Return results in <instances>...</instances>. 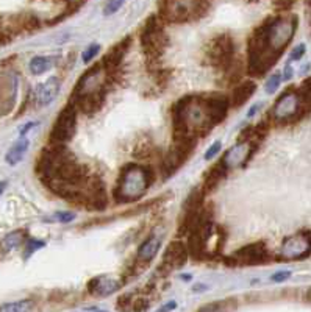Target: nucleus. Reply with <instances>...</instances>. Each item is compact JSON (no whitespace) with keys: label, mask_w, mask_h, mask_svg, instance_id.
Here are the masks:
<instances>
[{"label":"nucleus","mask_w":311,"mask_h":312,"mask_svg":"<svg viewBox=\"0 0 311 312\" xmlns=\"http://www.w3.org/2000/svg\"><path fill=\"white\" fill-rule=\"evenodd\" d=\"M304 237L307 239V242H308V245H310V250H311V231L305 233V236H304Z\"/></svg>","instance_id":"36"},{"label":"nucleus","mask_w":311,"mask_h":312,"mask_svg":"<svg viewBox=\"0 0 311 312\" xmlns=\"http://www.w3.org/2000/svg\"><path fill=\"white\" fill-rule=\"evenodd\" d=\"M283 252L286 258L289 259H300V258H305L311 250L305 237H291L285 242Z\"/></svg>","instance_id":"12"},{"label":"nucleus","mask_w":311,"mask_h":312,"mask_svg":"<svg viewBox=\"0 0 311 312\" xmlns=\"http://www.w3.org/2000/svg\"><path fill=\"white\" fill-rule=\"evenodd\" d=\"M55 218H57L58 222H64V223H66V222L74 220L75 215L72 214V212H58V214L55 215Z\"/></svg>","instance_id":"29"},{"label":"nucleus","mask_w":311,"mask_h":312,"mask_svg":"<svg viewBox=\"0 0 311 312\" xmlns=\"http://www.w3.org/2000/svg\"><path fill=\"white\" fill-rule=\"evenodd\" d=\"M225 169L227 165L224 162H219L217 165H214V167H211V170L206 173V178H205V184H203L205 192L213 191L214 187L222 181V178L225 176Z\"/></svg>","instance_id":"16"},{"label":"nucleus","mask_w":311,"mask_h":312,"mask_svg":"<svg viewBox=\"0 0 311 312\" xmlns=\"http://www.w3.org/2000/svg\"><path fill=\"white\" fill-rule=\"evenodd\" d=\"M289 276H291V272H288V270H285V272H277L272 275V281L274 283H282V281L288 279Z\"/></svg>","instance_id":"28"},{"label":"nucleus","mask_w":311,"mask_h":312,"mask_svg":"<svg viewBox=\"0 0 311 312\" xmlns=\"http://www.w3.org/2000/svg\"><path fill=\"white\" fill-rule=\"evenodd\" d=\"M267 259V250L264 244H250L241 250H238L235 255V261L243 265H256Z\"/></svg>","instance_id":"8"},{"label":"nucleus","mask_w":311,"mask_h":312,"mask_svg":"<svg viewBox=\"0 0 311 312\" xmlns=\"http://www.w3.org/2000/svg\"><path fill=\"white\" fill-rule=\"evenodd\" d=\"M60 85H61L60 80L55 78V77H50L44 83L38 85L36 89H35V100L38 102V105H41V106L50 105V103L54 102L58 96Z\"/></svg>","instance_id":"10"},{"label":"nucleus","mask_w":311,"mask_h":312,"mask_svg":"<svg viewBox=\"0 0 311 312\" xmlns=\"http://www.w3.org/2000/svg\"><path fill=\"white\" fill-rule=\"evenodd\" d=\"M24 236H25L24 231H13V233H9L8 236H5L2 244H0V252H2V253L13 252L14 248H17L20 244H22Z\"/></svg>","instance_id":"20"},{"label":"nucleus","mask_w":311,"mask_h":312,"mask_svg":"<svg viewBox=\"0 0 311 312\" xmlns=\"http://www.w3.org/2000/svg\"><path fill=\"white\" fill-rule=\"evenodd\" d=\"M297 94L300 97V102H302L304 111L305 112L311 111V78H308L302 83V86L299 88Z\"/></svg>","instance_id":"21"},{"label":"nucleus","mask_w":311,"mask_h":312,"mask_svg":"<svg viewBox=\"0 0 311 312\" xmlns=\"http://www.w3.org/2000/svg\"><path fill=\"white\" fill-rule=\"evenodd\" d=\"M188 247H186L182 241H174L168 245L166 252L163 255V264L171 268H180L185 265V262L188 261Z\"/></svg>","instance_id":"9"},{"label":"nucleus","mask_w":311,"mask_h":312,"mask_svg":"<svg viewBox=\"0 0 311 312\" xmlns=\"http://www.w3.org/2000/svg\"><path fill=\"white\" fill-rule=\"evenodd\" d=\"M297 20L294 17H277L269 19L267 25V43L275 53H282V50L291 43L296 33Z\"/></svg>","instance_id":"2"},{"label":"nucleus","mask_w":311,"mask_h":312,"mask_svg":"<svg viewBox=\"0 0 311 312\" xmlns=\"http://www.w3.org/2000/svg\"><path fill=\"white\" fill-rule=\"evenodd\" d=\"M233 52H235L233 39L229 35H221L211 41L206 53H208V59L213 66L227 69L232 66Z\"/></svg>","instance_id":"4"},{"label":"nucleus","mask_w":311,"mask_h":312,"mask_svg":"<svg viewBox=\"0 0 311 312\" xmlns=\"http://www.w3.org/2000/svg\"><path fill=\"white\" fill-rule=\"evenodd\" d=\"M205 287L206 286H203V284H197V286H194V292H202V290H205Z\"/></svg>","instance_id":"35"},{"label":"nucleus","mask_w":311,"mask_h":312,"mask_svg":"<svg viewBox=\"0 0 311 312\" xmlns=\"http://www.w3.org/2000/svg\"><path fill=\"white\" fill-rule=\"evenodd\" d=\"M99 50H100V46H99V44H91L85 52H83V56H81L83 62H85V64L91 62L92 59L96 58V55L99 53Z\"/></svg>","instance_id":"23"},{"label":"nucleus","mask_w":311,"mask_h":312,"mask_svg":"<svg viewBox=\"0 0 311 312\" xmlns=\"http://www.w3.org/2000/svg\"><path fill=\"white\" fill-rule=\"evenodd\" d=\"M141 43H142V49L144 53H147V56H160L163 53V50L166 47V35L161 28V25L158 24V19L152 16L146 25L142 28L141 33Z\"/></svg>","instance_id":"3"},{"label":"nucleus","mask_w":311,"mask_h":312,"mask_svg":"<svg viewBox=\"0 0 311 312\" xmlns=\"http://www.w3.org/2000/svg\"><path fill=\"white\" fill-rule=\"evenodd\" d=\"M43 247H46V242L36 241V239H28L27 247H25V258H28L30 255H33L38 248H43Z\"/></svg>","instance_id":"26"},{"label":"nucleus","mask_w":311,"mask_h":312,"mask_svg":"<svg viewBox=\"0 0 311 312\" xmlns=\"http://www.w3.org/2000/svg\"><path fill=\"white\" fill-rule=\"evenodd\" d=\"M280 83H282V75H280V74H274L271 78L266 81V92L267 94L275 92L278 89V86H280Z\"/></svg>","instance_id":"24"},{"label":"nucleus","mask_w":311,"mask_h":312,"mask_svg":"<svg viewBox=\"0 0 311 312\" xmlns=\"http://www.w3.org/2000/svg\"><path fill=\"white\" fill-rule=\"evenodd\" d=\"M283 77H285V80H289V78L293 77V69H291V66H289V64L285 67V74H283Z\"/></svg>","instance_id":"32"},{"label":"nucleus","mask_w":311,"mask_h":312,"mask_svg":"<svg viewBox=\"0 0 311 312\" xmlns=\"http://www.w3.org/2000/svg\"><path fill=\"white\" fill-rule=\"evenodd\" d=\"M304 53H305V46L300 44V46H297L294 49V52L291 53V59H300V58L304 56Z\"/></svg>","instance_id":"30"},{"label":"nucleus","mask_w":311,"mask_h":312,"mask_svg":"<svg viewBox=\"0 0 311 312\" xmlns=\"http://www.w3.org/2000/svg\"><path fill=\"white\" fill-rule=\"evenodd\" d=\"M5 186H6V183H0V195H2V192H3V189H5Z\"/></svg>","instance_id":"37"},{"label":"nucleus","mask_w":311,"mask_h":312,"mask_svg":"<svg viewBox=\"0 0 311 312\" xmlns=\"http://www.w3.org/2000/svg\"><path fill=\"white\" fill-rule=\"evenodd\" d=\"M175 308H177V305H175L174 301H172V303H168L166 306H163L161 311H172V309H175Z\"/></svg>","instance_id":"34"},{"label":"nucleus","mask_w":311,"mask_h":312,"mask_svg":"<svg viewBox=\"0 0 311 312\" xmlns=\"http://www.w3.org/2000/svg\"><path fill=\"white\" fill-rule=\"evenodd\" d=\"M128 44H130V41L127 38L125 41H122V43H119V44H116L115 47H113L107 53L105 59H103V62H108V64H105V66L116 67L118 64H121V61H122L124 55H125V52L128 49Z\"/></svg>","instance_id":"15"},{"label":"nucleus","mask_w":311,"mask_h":312,"mask_svg":"<svg viewBox=\"0 0 311 312\" xmlns=\"http://www.w3.org/2000/svg\"><path fill=\"white\" fill-rule=\"evenodd\" d=\"M27 149H28V139H25L24 136L20 138L11 149L8 150L6 153V162L9 165H16L17 162L22 161V158L25 156L27 153Z\"/></svg>","instance_id":"17"},{"label":"nucleus","mask_w":311,"mask_h":312,"mask_svg":"<svg viewBox=\"0 0 311 312\" xmlns=\"http://www.w3.org/2000/svg\"><path fill=\"white\" fill-rule=\"evenodd\" d=\"M54 62H55V58L52 56H35L30 61V72H32L33 75L46 74L47 70L54 67Z\"/></svg>","instance_id":"19"},{"label":"nucleus","mask_w":311,"mask_h":312,"mask_svg":"<svg viewBox=\"0 0 311 312\" xmlns=\"http://www.w3.org/2000/svg\"><path fill=\"white\" fill-rule=\"evenodd\" d=\"M75 125H77V114L74 106H66L63 111L60 112L57 117L54 128L50 133V139L55 144H63L67 142L75 133Z\"/></svg>","instance_id":"6"},{"label":"nucleus","mask_w":311,"mask_h":312,"mask_svg":"<svg viewBox=\"0 0 311 312\" xmlns=\"http://www.w3.org/2000/svg\"><path fill=\"white\" fill-rule=\"evenodd\" d=\"M300 114H305V111L302 108V102H300L297 91H286L283 96L277 100L275 106L272 109V116L280 122L297 119Z\"/></svg>","instance_id":"5"},{"label":"nucleus","mask_w":311,"mask_h":312,"mask_svg":"<svg viewBox=\"0 0 311 312\" xmlns=\"http://www.w3.org/2000/svg\"><path fill=\"white\" fill-rule=\"evenodd\" d=\"M33 309V305L30 301H14V303H6L0 306V311H8V312H22V311H30Z\"/></svg>","instance_id":"22"},{"label":"nucleus","mask_w":311,"mask_h":312,"mask_svg":"<svg viewBox=\"0 0 311 312\" xmlns=\"http://www.w3.org/2000/svg\"><path fill=\"white\" fill-rule=\"evenodd\" d=\"M35 125H36V122H30V123H27L25 127H24L22 130H20V134H22V136H24V134H25L28 130H32V128L35 127Z\"/></svg>","instance_id":"33"},{"label":"nucleus","mask_w":311,"mask_h":312,"mask_svg":"<svg viewBox=\"0 0 311 312\" xmlns=\"http://www.w3.org/2000/svg\"><path fill=\"white\" fill-rule=\"evenodd\" d=\"M103 103V94L99 89H89L81 92V96L78 99V108L86 112V114H92L99 111V108Z\"/></svg>","instance_id":"11"},{"label":"nucleus","mask_w":311,"mask_h":312,"mask_svg":"<svg viewBox=\"0 0 311 312\" xmlns=\"http://www.w3.org/2000/svg\"><path fill=\"white\" fill-rule=\"evenodd\" d=\"M119 289V283L116 279H111L107 276H100L92 279L89 283V292L92 295H99V297H107L115 294L116 290Z\"/></svg>","instance_id":"13"},{"label":"nucleus","mask_w":311,"mask_h":312,"mask_svg":"<svg viewBox=\"0 0 311 312\" xmlns=\"http://www.w3.org/2000/svg\"><path fill=\"white\" fill-rule=\"evenodd\" d=\"M158 250H160V241H158V237H150V239H147V241L139 247L138 258L141 259L142 262H150L152 259H153L155 256H157Z\"/></svg>","instance_id":"18"},{"label":"nucleus","mask_w":311,"mask_h":312,"mask_svg":"<svg viewBox=\"0 0 311 312\" xmlns=\"http://www.w3.org/2000/svg\"><path fill=\"white\" fill-rule=\"evenodd\" d=\"M293 3H294V0H274V5H275L277 8H282V9L289 8Z\"/></svg>","instance_id":"31"},{"label":"nucleus","mask_w":311,"mask_h":312,"mask_svg":"<svg viewBox=\"0 0 311 312\" xmlns=\"http://www.w3.org/2000/svg\"><path fill=\"white\" fill-rule=\"evenodd\" d=\"M255 89H256V85H255L253 81H244V83H241V85L233 91L232 105H233L235 108L243 106L244 103L253 96Z\"/></svg>","instance_id":"14"},{"label":"nucleus","mask_w":311,"mask_h":312,"mask_svg":"<svg viewBox=\"0 0 311 312\" xmlns=\"http://www.w3.org/2000/svg\"><path fill=\"white\" fill-rule=\"evenodd\" d=\"M124 2H125V0H107V5H105V9H103V13H105L107 16L115 14L118 9H121Z\"/></svg>","instance_id":"25"},{"label":"nucleus","mask_w":311,"mask_h":312,"mask_svg":"<svg viewBox=\"0 0 311 312\" xmlns=\"http://www.w3.org/2000/svg\"><path fill=\"white\" fill-rule=\"evenodd\" d=\"M221 149H222V144H221L219 141H217V142H214V144L211 145V147L208 149V152H206V153H205V159H206V161H210V159H213V158H214V156H216L217 153H219V152H221Z\"/></svg>","instance_id":"27"},{"label":"nucleus","mask_w":311,"mask_h":312,"mask_svg":"<svg viewBox=\"0 0 311 312\" xmlns=\"http://www.w3.org/2000/svg\"><path fill=\"white\" fill-rule=\"evenodd\" d=\"M152 181V173L147 167H138V165H130L124 170L121 180V192L122 199L131 200L138 197L147 189V186Z\"/></svg>","instance_id":"1"},{"label":"nucleus","mask_w":311,"mask_h":312,"mask_svg":"<svg viewBox=\"0 0 311 312\" xmlns=\"http://www.w3.org/2000/svg\"><path fill=\"white\" fill-rule=\"evenodd\" d=\"M229 99L225 96H210L205 100H202V106L206 112V117L210 119V122L219 123L221 120L225 119L227 111H229Z\"/></svg>","instance_id":"7"}]
</instances>
